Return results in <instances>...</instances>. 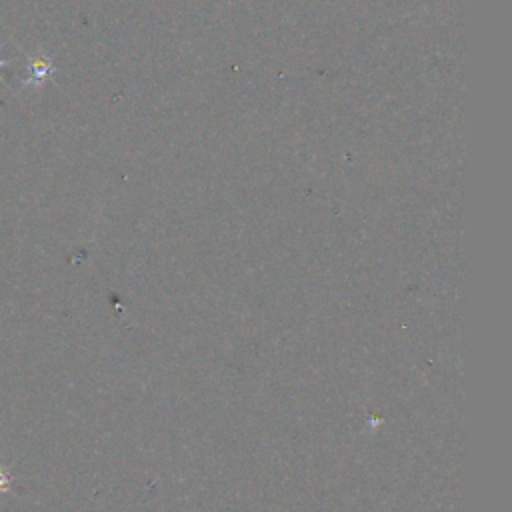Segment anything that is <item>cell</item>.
I'll return each mask as SVG.
<instances>
[{"instance_id":"cell-3","label":"cell","mask_w":512,"mask_h":512,"mask_svg":"<svg viewBox=\"0 0 512 512\" xmlns=\"http://www.w3.org/2000/svg\"><path fill=\"white\" fill-rule=\"evenodd\" d=\"M0 48H2V44H0ZM12 62H14V60H2V58H0V68H6V66H10ZM0 80H2V78H0Z\"/></svg>"},{"instance_id":"cell-2","label":"cell","mask_w":512,"mask_h":512,"mask_svg":"<svg viewBox=\"0 0 512 512\" xmlns=\"http://www.w3.org/2000/svg\"><path fill=\"white\" fill-rule=\"evenodd\" d=\"M12 480H14L12 472H8V470L0 468V494H4V492H8V490H10Z\"/></svg>"},{"instance_id":"cell-1","label":"cell","mask_w":512,"mask_h":512,"mask_svg":"<svg viewBox=\"0 0 512 512\" xmlns=\"http://www.w3.org/2000/svg\"><path fill=\"white\" fill-rule=\"evenodd\" d=\"M24 60H26V68L30 72V76L20 84V90L26 88V86H36V88H42L52 76H54V62L40 50L36 52H28L24 54Z\"/></svg>"}]
</instances>
